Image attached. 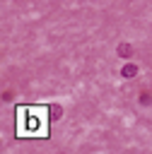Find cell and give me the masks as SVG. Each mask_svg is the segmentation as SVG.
I'll return each mask as SVG.
<instances>
[{
	"label": "cell",
	"mask_w": 152,
	"mask_h": 154,
	"mask_svg": "<svg viewBox=\"0 0 152 154\" xmlns=\"http://www.w3.org/2000/svg\"><path fill=\"white\" fill-rule=\"evenodd\" d=\"M116 53H118L121 58H130V55H133V46H130V43H118Z\"/></svg>",
	"instance_id": "cell-1"
},
{
	"label": "cell",
	"mask_w": 152,
	"mask_h": 154,
	"mask_svg": "<svg viewBox=\"0 0 152 154\" xmlns=\"http://www.w3.org/2000/svg\"><path fill=\"white\" fill-rule=\"evenodd\" d=\"M48 111H51V118H53V120H58V118H60V106H51Z\"/></svg>",
	"instance_id": "cell-3"
},
{
	"label": "cell",
	"mask_w": 152,
	"mask_h": 154,
	"mask_svg": "<svg viewBox=\"0 0 152 154\" xmlns=\"http://www.w3.org/2000/svg\"><path fill=\"white\" fill-rule=\"evenodd\" d=\"M121 75L125 77V79H130V77H135L138 75V65H133V63H128L123 70H121Z\"/></svg>",
	"instance_id": "cell-2"
},
{
	"label": "cell",
	"mask_w": 152,
	"mask_h": 154,
	"mask_svg": "<svg viewBox=\"0 0 152 154\" xmlns=\"http://www.w3.org/2000/svg\"><path fill=\"white\" fill-rule=\"evenodd\" d=\"M140 103H142V106H147V103H152V96H150L147 91H142V96H140Z\"/></svg>",
	"instance_id": "cell-4"
}]
</instances>
